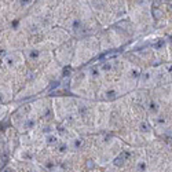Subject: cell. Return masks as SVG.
<instances>
[{"mask_svg": "<svg viewBox=\"0 0 172 172\" xmlns=\"http://www.w3.org/2000/svg\"><path fill=\"white\" fill-rule=\"evenodd\" d=\"M138 84L140 87H149V86H153L154 84V72L147 69V70H143L140 72L139 76V80H138Z\"/></svg>", "mask_w": 172, "mask_h": 172, "instance_id": "cell-1", "label": "cell"}, {"mask_svg": "<svg viewBox=\"0 0 172 172\" xmlns=\"http://www.w3.org/2000/svg\"><path fill=\"white\" fill-rule=\"evenodd\" d=\"M76 111H77V114L80 116V117L86 118L87 116H88V113H90V106H88V103H87L86 100H77L76 102Z\"/></svg>", "mask_w": 172, "mask_h": 172, "instance_id": "cell-2", "label": "cell"}, {"mask_svg": "<svg viewBox=\"0 0 172 172\" xmlns=\"http://www.w3.org/2000/svg\"><path fill=\"white\" fill-rule=\"evenodd\" d=\"M147 108V111H149V114L153 116V117H156L157 114H160V103H158L156 99H150L149 102H147L146 105Z\"/></svg>", "mask_w": 172, "mask_h": 172, "instance_id": "cell-3", "label": "cell"}, {"mask_svg": "<svg viewBox=\"0 0 172 172\" xmlns=\"http://www.w3.org/2000/svg\"><path fill=\"white\" fill-rule=\"evenodd\" d=\"M36 118L35 117H28L25 118L24 121H22V124L19 127H21V131H24V132H28V131H30V129H33L35 127H36Z\"/></svg>", "mask_w": 172, "mask_h": 172, "instance_id": "cell-4", "label": "cell"}, {"mask_svg": "<svg viewBox=\"0 0 172 172\" xmlns=\"http://www.w3.org/2000/svg\"><path fill=\"white\" fill-rule=\"evenodd\" d=\"M139 76H140V70L138 68L129 69L128 75H127V77H128V84H131V86L134 87L136 83H138V80H139Z\"/></svg>", "mask_w": 172, "mask_h": 172, "instance_id": "cell-5", "label": "cell"}, {"mask_svg": "<svg viewBox=\"0 0 172 172\" xmlns=\"http://www.w3.org/2000/svg\"><path fill=\"white\" fill-rule=\"evenodd\" d=\"M21 57L19 54H17V52H13V54H7L6 55V58H4V63L7 65L8 68H14L15 65H18L19 61L18 58Z\"/></svg>", "mask_w": 172, "mask_h": 172, "instance_id": "cell-6", "label": "cell"}, {"mask_svg": "<svg viewBox=\"0 0 172 172\" xmlns=\"http://www.w3.org/2000/svg\"><path fill=\"white\" fill-rule=\"evenodd\" d=\"M102 95H103V99H106V100H113V99H116V98H118L120 97V92H118L116 88H106V90L102 92Z\"/></svg>", "mask_w": 172, "mask_h": 172, "instance_id": "cell-7", "label": "cell"}, {"mask_svg": "<svg viewBox=\"0 0 172 172\" xmlns=\"http://www.w3.org/2000/svg\"><path fill=\"white\" fill-rule=\"evenodd\" d=\"M40 55H41V51L39 50V48H29V50H26V57H28V59L30 62H36L39 61Z\"/></svg>", "mask_w": 172, "mask_h": 172, "instance_id": "cell-8", "label": "cell"}, {"mask_svg": "<svg viewBox=\"0 0 172 172\" xmlns=\"http://www.w3.org/2000/svg\"><path fill=\"white\" fill-rule=\"evenodd\" d=\"M100 76H102V72H100L98 65H94V66L88 68V77H90L91 80H98V79H100Z\"/></svg>", "mask_w": 172, "mask_h": 172, "instance_id": "cell-9", "label": "cell"}, {"mask_svg": "<svg viewBox=\"0 0 172 172\" xmlns=\"http://www.w3.org/2000/svg\"><path fill=\"white\" fill-rule=\"evenodd\" d=\"M165 47H167V40L165 39H157V40H154L153 44H151V48H153L156 52H161V51H164Z\"/></svg>", "mask_w": 172, "mask_h": 172, "instance_id": "cell-10", "label": "cell"}, {"mask_svg": "<svg viewBox=\"0 0 172 172\" xmlns=\"http://www.w3.org/2000/svg\"><path fill=\"white\" fill-rule=\"evenodd\" d=\"M44 142H46V145H48V146H57V145L59 143V136L55 135L54 132L47 134V135L44 136Z\"/></svg>", "mask_w": 172, "mask_h": 172, "instance_id": "cell-11", "label": "cell"}, {"mask_svg": "<svg viewBox=\"0 0 172 172\" xmlns=\"http://www.w3.org/2000/svg\"><path fill=\"white\" fill-rule=\"evenodd\" d=\"M70 149L72 150H80L83 146H84V139L83 138H80V136H76V138H73L72 142H70Z\"/></svg>", "mask_w": 172, "mask_h": 172, "instance_id": "cell-12", "label": "cell"}, {"mask_svg": "<svg viewBox=\"0 0 172 172\" xmlns=\"http://www.w3.org/2000/svg\"><path fill=\"white\" fill-rule=\"evenodd\" d=\"M44 168L50 172H55V169H57V162L52 161V160H47V161L44 162Z\"/></svg>", "mask_w": 172, "mask_h": 172, "instance_id": "cell-13", "label": "cell"}, {"mask_svg": "<svg viewBox=\"0 0 172 172\" xmlns=\"http://www.w3.org/2000/svg\"><path fill=\"white\" fill-rule=\"evenodd\" d=\"M139 131H140V132H143V134H150L151 128H150V125H149V123H147V121H140Z\"/></svg>", "mask_w": 172, "mask_h": 172, "instance_id": "cell-14", "label": "cell"}, {"mask_svg": "<svg viewBox=\"0 0 172 172\" xmlns=\"http://www.w3.org/2000/svg\"><path fill=\"white\" fill-rule=\"evenodd\" d=\"M57 149H58V151H59V153L63 154V153H68L69 149H70V146H69L68 143H65V142H62V143L59 142V143L57 145Z\"/></svg>", "mask_w": 172, "mask_h": 172, "instance_id": "cell-15", "label": "cell"}, {"mask_svg": "<svg viewBox=\"0 0 172 172\" xmlns=\"http://www.w3.org/2000/svg\"><path fill=\"white\" fill-rule=\"evenodd\" d=\"M136 172H146V161L142 158L136 164Z\"/></svg>", "mask_w": 172, "mask_h": 172, "instance_id": "cell-16", "label": "cell"}, {"mask_svg": "<svg viewBox=\"0 0 172 172\" xmlns=\"http://www.w3.org/2000/svg\"><path fill=\"white\" fill-rule=\"evenodd\" d=\"M113 164L116 165V167H123V165L125 164V160L121 157V156H117V157L114 158V161H113Z\"/></svg>", "mask_w": 172, "mask_h": 172, "instance_id": "cell-17", "label": "cell"}, {"mask_svg": "<svg viewBox=\"0 0 172 172\" xmlns=\"http://www.w3.org/2000/svg\"><path fill=\"white\" fill-rule=\"evenodd\" d=\"M57 129H58V132H59V135H61L62 138H66V136H68V129L65 128L63 125H59Z\"/></svg>", "mask_w": 172, "mask_h": 172, "instance_id": "cell-18", "label": "cell"}, {"mask_svg": "<svg viewBox=\"0 0 172 172\" xmlns=\"http://www.w3.org/2000/svg\"><path fill=\"white\" fill-rule=\"evenodd\" d=\"M18 3H19V6H21L22 8H25V7H28V6H30V4L33 3V0H18Z\"/></svg>", "mask_w": 172, "mask_h": 172, "instance_id": "cell-19", "label": "cell"}, {"mask_svg": "<svg viewBox=\"0 0 172 172\" xmlns=\"http://www.w3.org/2000/svg\"><path fill=\"white\" fill-rule=\"evenodd\" d=\"M162 69H164L165 72H167V75H168L169 77H171V79H172V63L164 65V66H162Z\"/></svg>", "mask_w": 172, "mask_h": 172, "instance_id": "cell-20", "label": "cell"}, {"mask_svg": "<svg viewBox=\"0 0 172 172\" xmlns=\"http://www.w3.org/2000/svg\"><path fill=\"white\" fill-rule=\"evenodd\" d=\"M41 131H43L46 135H47V134H51V132H52V127H51V125H43Z\"/></svg>", "mask_w": 172, "mask_h": 172, "instance_id": "cell-21", "label": "cell"}, {"mask_svg": "<svg viewBox=\"0 0 172 172\" xmlns=\"http://www.w3.org/2000/svg\"><path fill=\"white\" fill-rule=\"evenodd\" d=\"M87 168H90V169L94 168V162L91 161V160H90V161H87Z\"/></svg>", "mask_w": 172, "mask_h": 172, "instance_id": "cell-22", "label": "cell"}, {"mask_svg": "<svg viewBox=\"0 0 172 172\" xmlns=\"http://www.w3.org/2000/svg\"><path fill=\"white\" fill-rule=\"evenodd\" d=\"M3 172H14V171H13V169H11V168H6Z\"/></svg>", "mask_w": 172, "mask_h": 172, "instance_id": "cell-23", "label": "cell"}, {"mask_svg": "<svg viewBox=\"0 0 172 172\" xmlns=\"http://www.w3.org/2000/svg\"><path fill=\"white\" fill-rule=\"evenodd\" d=\"M106 172H116V171H114V169H113V168H111V169H108V171H106Z\"/></svg>", "mask_w": 172, "mask_h": 172, "instance_id": "cell-24", "label": "cell"}, {"mask_svg": "<svg viewBox=\"0 0 172 172\" xmlns=\"http://www.w3.org/2000/svg\"><path fill=\"white\" fill-rule=\"evenodd\" d=\"M1 109H3V106H1V103H0V111H1Z\"/></svg>", "mask_w": 172, "mask_h": 172, "instance_id": "cell-25", "label": "cell"}]
</instances>
